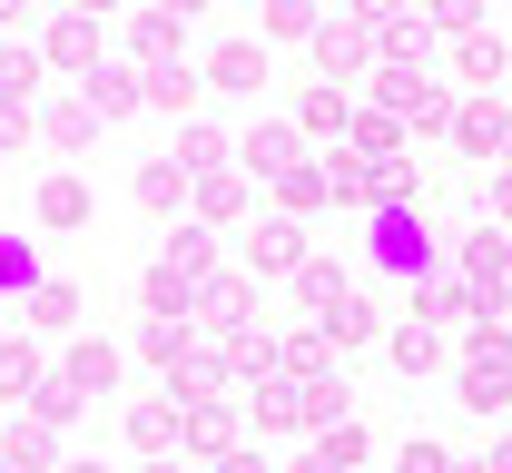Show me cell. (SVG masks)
Here are the masks:
<instances>
[{"label": "cell", "mask_w": 512, "mask_h": 473, "mask_svg": "<svg viewBox=\"0 0 512 473\" xmlns=\"http://www.w3.org/2000/svg\"><path fill=\"white\" fill-rule=\"evenodd\" d=\"M375 267L384 276H414V286L434 276V227H424L414 207H375Z\"/></svg>", "instance_id": "obj_1"}, {"label": "cell", "mask_w": 512, "mask_h": 473, "mask_svg": "<svg viewBox=\"0 0 512 473\" xmlns=\"http://www.w3.org/2000/svg\"><path fill=\"white\" fill-rule=\"evenodd\" d=\"M197 79H207L217 99H256V89H266V40H227V50L197 69Z\"/></svg>", "instance_id": "obj_2"}, {"label": "cell", "mask_w": 512, "mask_h": 473, "mask_svg": "<svg viewBox=\"0 0 512 473\" xmlns=\"http://www.w3.org/2000/svg\"><path fill=\"white\" fill-rule=\"evenodd\" d=\"M296 267H306V227L296 217H266L247 237V276H296Z\"/></svg>", "instance_id": "obj_3"}, {"label": "cell", "mask_w": 512, "mask_h": 473, "mask_svg": "<svg viewBox=\"0 0 512 473\" xmlns=\"http://www.w3.org/2000/svg\"><path fill=\"white\" fill-rule=\"evenodd\" d=\"M503 276H512V237H493V227H483V237H463V286H473L493 316H503Z\"/></svg>", "instance_id": "obj_4"}, {"label": "cell", "mask_w": 512, "mask_h": 473, "mask_svg": "<svg viewBox=\"0 0 512 473\" xmlns=\"http://www.w3.org/2000/svg\"><path fill=\"white\" fill-rule=\"evenodd\" d=\"M178 444L207 454V464H217V454H237V414H227V395H197V405L178 414Z\"/></svg>", "instance_id": "obj_5"}, {"label": "cell", "mask_w": 512, "mask_h": 473, "mask_svg": "<svg viewBox=\"0 0 512 473\" xmlns=\"http://www.w3.org/2000/svg\"><path fill=\"white\" fill-rule=\"evenodd\" d=\"M365 60H375V30L365 20H316V69L325 79H355Z\"/></svg>", "instance_id": "obj_6"}, {"label": "cell", "mask_w": 512, "mask_h": 473, "mask_svg": "<svg viewBox=\"0 0 512 473\" xmlns=\"http://www.w3.org/2000/svg\"><path fill=\"white\" fill-rule=\"evenodd\" d=\"M463 405H473V414H503V405H512V345L463 355Z\"/></svg>", "instance_id": "obj_7"}, {"label": "cell", "mask_w": 512, "mask_h": 473, "mask_svg": "<svg viewBox=\"0 0 512 473\" xmlns=\"http://www.w3.org/2000/svg\"><path fill=\"white\" fill-rule=\"evenodd\" d=\"M453 138H463V158H493V148L512 138L503 99H463V109H453Z\"/></svg>", "instance_id": "obj_8"}, {"label": "cell", "mask_w": 512, "mask_h": 473, "mask_svg": "<svg viewBox=\"0 0 512 473\" xmlns=\"http://www.w3.org/2000/svg\"><path fill=\"white\" fill-rule=\"evenodd\" d=\"M60 385H69V395H79V405H89V395H109V385H119V355H109V345H69Z\"/></svg>", "instance_id": "obj_9"}, {"label": "cell", "mask_w": 512, "mask_h": 473, "mask_svg": "<svg viewBox=\"0 0 512 473\" xmlns=\"http://www.w3.org/2000/svg\"><path fill=\"white\" fill-rule=\"evenodd\" d=\"M138 99H148V79H138V69H89V119H128Z\"/></svg>", "instance_id": "obj_10"}, {"label": "cell", "mask_w": 512, "mask_h": 473, "mask_svg": "<svg viewBox=\"0 0 512 473\" xmlns=\"http://www.w3.org/2000/svg\"><path fill=\"white\" fill-rule=\"evenodd\" d=\"M0 454H10V473H60V444H50V424H40V414H20Z\"/></svg>", "instance_id": "obj_11"}, {"label": "cell", "mask_w": 512, "mask_h": 473, "mask_svg": "<svg viewBox=\"0 0 512 473\" xmlns=\"http://www.w3.org/2000/svg\"><path fill=\"white\" fill-rule=\"evenodd\" d=\"M50 60H60V69H79V79H89V69H99V20H79V10H69L60 30H50Z\"/></svg>", "instance_id": "obj_12"}, {"label": "cell", "mask_w": 512, "mask_h": 473, "mask_svg": "<svg viewBox=\"0 0 512 473\" xmlns=\"http://www.w3.org/2000/svg\"><path fill=\"white\" fill-rule=\"evenodd\" d=\"M237 158H247L256 178H286V168H296V129H276V119H266V129H247V148H237Z\"/></svg>", "instance_id": "obj_13"}, {"label": "cell", "mask_w": 512, "mask_h": 473, "mask_svg": "<svg viewBox=\"0 0 512 473\" xmlns=\"http://www.w3.org/2000/svg\"><path fill=\"white\" fill-rule=\"evenodd\" d=\"M345 129H355L345 89H306V109H296V138H345Z\"/></svg>", "instance_id": "obj_14"}, {"label": "cell", "mask_w": 512, "mask_h": 473, "mask_svg": "<svg viewBox=\"0 0 512 473\" xmlns=\"http://www.w3.org/2000/svg\"><path fill=\"white\" fill-rule=\"evenodd\" d=\"M197 306H207V326H237V316L256 306V286H247V276H207V286H197Z\"/></svg>", "instance_id": "obj_15"}, {"label": "cell", "mask_w": 512, "mask_h": 473, "mask_svg": "<svg viewBox=\"0 0 512 473\" xmlns=\"http://www.w3.org/2000/svg\"><path fill=\"white\" fill-rule=\"evenodd\" d=\"M178 198H188V168H178V158H148V168H138V207H158V217H168Z\"/></svg>", "instance_id": "obj_16"}, {"label": "cell", "mask_w": 512, "mask_h": 473, "mask_svg": "<svg viewBox=\"0 0 512 473\" xmlns=\"http://www.w3.org/2000/svg\"><path fill=\"white\" fill-rule=\"evenodd\" d=\"M453 69L493 89V79H503V40H493V30H463V40H453Z\"/></svg>", "instance_id": "obj_17"}, {"label": "cell", "mask_w": 512, "mask_h": 473, "mask_svg": "<svg viewBox=\"0 0 512 473\" xmlns=\"http://www.w3.org/2000/svg\"><path fill=\"white\" fill-rule=\"evenodd\" d=\"M30 326L69 336V326H79V286H50V276H40V286H30Z\"/></svg>", "instance_id": "obj_18"}, {"label": "cell", "mask_w": 512, "mask_h": 473, "mask_svg": "<svg viewBox=\"0 0 512 473\" xmlns=\"http://www.w3.org/2000/svg\"><path fill=\"white\" fill-rule=\"evenodd\" d=\"M424 316H434V326H473V316H493V306H483L473 286H424Z\"/></svg>", "instance_id": "obj_19"}, {"label": "cell", "mask_w": 512, "mask_h": 473, "mask_svg": "<svg viewBox=\"0 0 512 473\" xmlns=\"http://www.w3.org/2000/svg\"><path fill=\"white\" fill-rule=\"evenodd\" d=\"M128 444H138V454H168V444H178V405H138L128 414Z\"/></svg>", "instance_id": "obj_20"}, {"label": "cell", "mask_w": 512, "mask_h": 473, "mask_svg": "<svg viewBox=\"0 0 512 473\" xmlns=\"http://www.w3.org/2000/svg\"><path fill=\"white\" fill-rule=\"evenodd\" d=\"M79 217H89V188L79 178H50L40 188V227H79Z\"/></svg>", "instance_id": "obj_21"}, {"label": "cell", "mask_w": 512, "mask_h": 473, "mask_svg": "<svg viewBox=\"0 0 512 473\" xmlns=\"http://www.w3.org/2000/svg\"><path fill=\"white\" fill-rule=\"evenodd\" d=\"M355 148H365V158H394V148H404V119H394V109H365V119H355Z\"/></svg>", "instance_id": "obj_22"}, {"label": "cell", "mask_w": 512, "mask_h": 473, "mask_svg": "<svg viewBox=\"0 0 512 473\" xmlns=\"http://www.w3.org/2000/svg\"><path fill=\"white\" fill-rule=\"evenodd\" d=\"M40 286V257H30V237H0V296H30Z\"/></svg>", "instance_id": "obj_23"}, {"label": "cell", "mask_w": 512, "mask_h": 473, "mask_svg": "<svg viewBox=\"0 0 512 473\" xmlns=\"http://www.w3.org/2000/svg\"><path fill=\"white\" fill-rule=\"evenodd\" d=\"M276 198H286V217H306V207H325V168H306V158H296V168L276 178Z\"/></svg>", "instance_id": "obj_24"}, {"label": "cell", "mask_w": 512, "mask_h": 473, "mask_svg": "<svg viewBox=\"0 0 512 473\" xmlns=\"http://www.w3.org/2000/svg\"><path fill=\"white\" fill-rule=\"evenodd\" d=\"M207 257H217V247H207V227H178V237H168V267L188 276V286H207Z\"/></svg>", "instance_id": "obj_25"}, {"label": "cell", "mask_w": 512, "mask_h": 473, "mask_svg": "<svg viewBox=\"0 0 512 473\" xmlns=\"http://www.w3.org/2000/svg\"><path fill=\"white\" fill-rule=\"evenodd\" d=\"M50 375H40V355L30 345H0V395H40Z\"/></svg>", "instance_id": "obj_26"}, {"label": "cell", "mask_w": 512, "mask_h": 473, "mask_svg": "<svg viewBox=\"0 0 512 473\" xmlns=\"http://www.w3.org/2000/svg\"><path fill=\"white\" fill-rule=\"evenodd\" d=\"M197 89H207V79H197V69H178V60H168V69H148V99H158V109H188Z\"/></svg>", "instance_id": "obj_27"}, {"label": "cell", "mask_w": 512, "mask_h": 473, "mask_svg": "<svg viewBox=\"0 0 512 473\" xmlns=\"http://www.w3.org/2000/svg\"><path fill=\"white\" fill-rule=\"evenodd\" d=\"M266 30L276 40H316V0H266Z\"/></svg>", "instance_id": "obj_28"}, {"label": "cell", "mask_w": 512, "mask_h": 473, "mask_svg": "<svg viewBox=\"0 0 512 473\" xmlns=\"http://www.w3.org/2000/svg\"><path fill=\"white\" fill-rule=\"evenodd\" d=\"M316 326H325V336H335V345H365V336H375V316H365L355 296H345V306H325Z\"/></svg>", "instance_id": "obj_29"}, {"label": "cell", "mask_w": 512, "mask_h": 473, "mask_svg": "<svg viewBox=\"0 0 512 473\" xmlns=\"http://www.w3.org/2000/svg\"><path fill=\"white\" fill-rule=\"evenodd\" d=\"M316 454H325L335 473H355V464H365V434H355V424H325V444H316Z\"/></svg>", "instance_id": "obj_30"}, {"label": "cell", "mask_w": 512, "mask_h": 473, "mask_svg": "<svg viewBox=\"0 0 512 473\" xmlns=\"http://www.w3.org/2000/svg\"><path fill=\"white\" fill-rule=\"evenodd\" d=\"M434 355H444L434 326H394V365H404V375H414V365H434Z\"/></svg>", "instance_id": "obj_31"}, {"label": "cell", "mask_w": 512, "mask_h": 473, "mask_svg": "<svg viewBox=\"0 0 512 473\" xmlns=\"http://www.w3.org/2000/svg\"><path fill=\"white\" fill-rule=\"evenodd\" d=\"M30 79H40V50H0V99H30Z\"/></svg>", "instance_id": "obj_32"}, {"label": "cell", "mask_w": 512, "mask_h": 473, "mask_svg": "<svg viewBox=\"0 0 512 473\" xmlns=\"http://www.w3.org/2000/svg\"><path fill=\"white\" fill-rule=\"evenodd\" d=\"M394 473H453V454H444V444H434V434H414V444L394 454Z\"/></svg>", "instance_id": "obj_33"}, {"label": "cell", "mask_w": 512, "mask_h": 473, "mask_svg": "<svg viewBox=\"0 0 512 473\" xmlns=\"http://www.w3.org/2000/svg\"><path fill=\"white\" fill-rule=\"evenodd\" d=\"M237 198H247V188H237L227 168H217V178H197V207H207V217H237Z\"/></svg>", "instance_id": "obj_34"}, {"label": "cell", "mask_w": 512, "mask_h": 473, "mask_svg": "<svg viewBox=\"0 0 512 473\" xmlns=\"http://www.w3.org/2000/svg\"><path fill=\"white\" fill-rule=\"evenodd\" d=\"M89 129H99V119H89V99H79V109H60V119H50V138H60V148H89Z\"/></svg>", "instance_id": "obj_35"}, {"label": "cell", "mask_w": 512, "mask_h": 473, "mask_svg": "<svg viewBox=\"0 0 512 473\" xmlns=\"http://www.w3.org/2000/svg\"><path fill=\"white\" fill-rule=\"evenodd\" d=\"M217 473H276V464H266L256 444H237V454H217Z\"/></svg>", "instance_id": "obj_36"}, {"label": "cell", "mask_w": 512, "mask_h": 473, "mask_svg": "<svg viewBox=\"0 0 512 473\" xmlns=\"http://www.w3.org/2000/svg\"><path fill=\"white\" fill-rule=\"evenodd\" d=\"M473 10H483V0H434V20H444V30H473Z\"/></svg>", "instance_id": "obj_37"}, {"label": "cell", "mask_w": 512, "mask_h": 473, "mask_svg": "<svg viewBox=\"0 0 512 473\" xmlns=\"http://www.w3.org/2000/svg\"><path fill=\"white\" fill-rule=\"evenodd\" d=\"M69 10H79V20H109V10H119V0H69Z\"/></svg>", "instance_id": "obj_38"}, {"label": "cell", "mask_w": 512, "mask_h": 473, "mask_svg": "<svg viewBox=\"0 0 512 473\" xmlns=\"http://www.w3.org/2000/svg\"><path fill=\"white\" fill-rule=\"evenodd\" d=\"M483 473H512V444H493V454H483Z\"/></svg>", "instance_id": "obj_39"}, {"label": "cell", "mask_w": 512, "mask_h": 473, "mask_svg": "<svg viewBox=\"0 0 512 473\" xmlns=\"http://www.w3.org/2000/svg\"><path fill=\"white\" fill-rule=\"evenodd\" d=\"M158 10H168V20H188V10H207V0H158Z\"/></svg>", "instance_id": "obj_40"}, {"label": "cell", "mask_w": 512, "mask_h": 473, "mask_svg": "<svg viewBox=\"0 0 512 473\" xmlns=\"http://www.w3.org/2000/svg\"><path fill=\"white\" fill-rule=\"evenodd\" d=\"M138 473H188V464H168V454H158V464H138Z\"/></svg>", "instance_id": "obj_41"}, {"label": "cell", "mask_w": 512, "mask_h": 473, "mask_svg": "<svg viewBox=\"0 0 512 473\" xmlns=\"http://www.w3.org/2000/svg\"><path fill=\"white\" fill-rule=\"evenodd\" d=\"M503 217H512V178H503Z\"/></svg>", "instance_id": "obj_42"}, {"label": "cell", "mask_w": 512, "mask_h": 473, "mask_svg": "<svg viewBox=\"0 0 512 473\" xmlns=\"http://www.w3.org/2000/svg\"><path fill=\"white\" fill-rule=\"evenodd\" d=\"M60 473H99V464H60Z\"/></svg>", "instance_id": "obj_43"}, {"label": "cell", "mask_w": 512, "mask_h": 473, "mask_svg": "<svg viewBox=\"0 0 512 473\" xmlns=\"http://www.w3.org/2000/svg\"><path fill=\"white\" fill-rule=\"evenodd\" d=\"M0 473H10V454H0Z\"/></svg>", "instance_id": "obj_44"}]
</instances>
